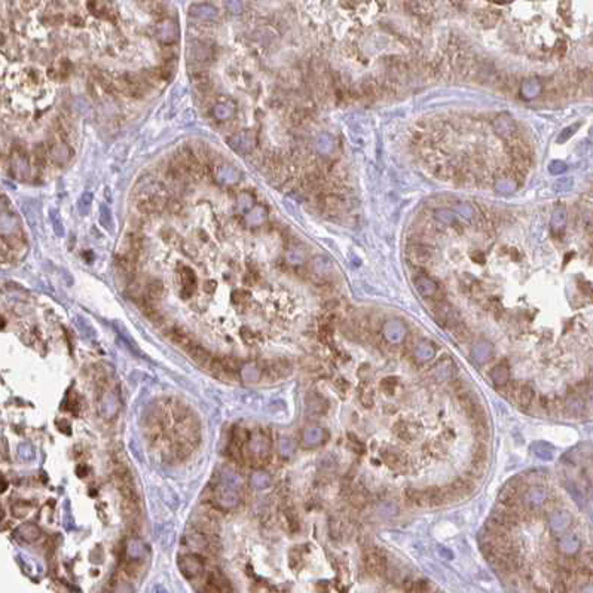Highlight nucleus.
<instances>
[{
  "mask_svg": "<svg viewBox=\"0 0 593 593\" xmlns=\"http://www.w3.org/2000/svg\"><path fill=\"white\" fill-rule=\"evenodd\" d=\"M208 369L211 373L223 381H235L238 378V367L235 362L229 357H214L208 364Z\"/></svg>",
  "mask_w": 593,
  "mask_h": 593,
  "instance_id": "nucleus-1",
  "label": "nucleus"
},
{
  "mask_svg": "<svg viewBox=\"0 0 593 593\" xmlns=\"http://www.w3.org/2000/svg\"><path fill=\"white\" fill-rule=\"evenodd\" d=\"M547 497H549V494H547V489L544 486L534 485L529 486L525 492L522 494L520 501L524 502V507L528 512H534V510H537L541 506L546 504Z\"/></svg>",
  "mask_w": 593,
  "mask_h": 593,
  "instance_id": "nucleus-2",
  "label": "nucleus"
},
{
  "mask_svg": "<svg viewBox=\"0 0 593 593\" xmlns=\"http://www.w3.org/2000/svg\"><path fill=\"white\" fill-rule=\"evenodd\" d=\"M382 335L387 342H390L392 345H399L405 340L407 335L406 324L399 318H390L382 326Z\"/></svg>",
  "mask_w": 593,
  "mask_h": 593,
  "instance_id": "nucleus-3",
  "label": "nucleus"
},
{
  "mask_svg": "<svg viewBox=\"0 0 593 593\" xmlns=\"http://www.w3.org/2000/svg\"><path fill=\"white\" fill-rule=\"evenodd\" d=\"M364 566L370 574L382 576L387 572V559L379 550L372 549V550H367L364 554Z\"/></svg>",
  "mask_w": 593,
  "mask_h": 593,
  "instance_id": "nucleus-4",
  "label": "nucleus"
},
{
  "mask_svg": "<svg viewBox=\"0 0 593 593\" xmlns=\"http://www.w3.org/2000/svg\"><path fill=\"white\" fill-rule=\"evenodd\" d=\"M520 483L517 480L507 482L498 494V501L504 507H516L520 501Z\"/></svg>",
  "mask_w": 593,
  "mask_h": 593,
  "instance_id": "nucleus-5",
  "label": "nucleus"
},
{
  "mask_svg": "<svg viewBox=\"0 0 593 593\" xmlns=\"http://www.w3.org/2000/svg\"><path fill=\"white\" fill-rule=\"evenodd\" d=\"M290 373V364L285 360H275V362H268L265 369H263V378L266 381L275 382L281 378L287 376Z\"/></svg>",
  "mask_w": 593,
  "mask_h": 593,
  "instance_id": "nucleus-6",
  "label": "nucleus"
},
{
  "mask_svg": "<svg viewBox=\"0 0 593 593\" xmlns=\"http://www.w3.org/2000/svg\"><path fill=\"white\" fill-rule=\"evenodd\" d=\"M492 354H494V347L489 340L486 339H480L477 340L474 345H473L472 352V360L476 364H486L491 358H492Z\"/></svg>",
  "mask_w": 593,
  "mask_h": 593,
  "instance_id": "nucleus-7",
  "label": "nucleus"
},
{
  "mask_svg": "<svg viewBox=\"0 0 593 593\" xmlns=\"http://www.w3.org/2000/svg\"><path fill=\"white\" fill-rule=\"evenodd\" d=\"M156 34H158L159 41L167 43V45H171L178 38V27L171 20H162L156 27Z\"/></svg>",
  "mask_w": 593,
  "mask_h": 593,
  "instance_id": "nucleus-8",
  "label": "nucleus"
},
{
  "mask_svg": "<svg viewBox=\"0 0 593 593\" xmlns=\"http://www.w3.org/2000/svg\"><path fill=\"white\" fill-rule=\"evenodd\" d=\"M137 208L143 214H156V213H161L162 210L165 208V200L162 196H158V195L148 196V198H143V200L138 201Z\"/></svg>",
  "mask_w": 593,
  "mask_h": 593,
  "instance_id": "nucleus-9",
  "label": "nucleus"
},
{
  "mask_svg": "<svg viewBox=\"0 0 593 593\" xmlns=\"http://www.w3.org/2000/svg\"><path fill=\"white\" fill-rule=\"evenodd\" d=\"M494 130L502 138H512L516 131V125L509 115H499L494 121Z\"/></svg>",
  "mask_w": 593,
  "mask_h": 593,
  "instance_id": "nucleus-10",
  "label": "nucleus"
},
{
  "mask_svg": "<svg viewBox=\"0 0 593 593\" xmlns=\"http://www.w3.org/2000/svg\"><path fill=\"white\" fill-rule=\"evenodd\" d=\"M415 287L422 297H434L439 290L437 283L427 275H418L415 278Z\"/></svg>",
  "mask_w": 593,
  "mask_h": 593,
  "instance_id": "nucleus-11",
  "label": "nucleus"
},
{
  "mask_svg": "<svg viewBox=\"0 0 593 593\" xmlns=\"http://www.w3.org/2000/svg\"><path fill=\"white\" fill-rule=\"evenodd\" d=\"M180 569L186 579H193L203 571V562L195 556H186L180 561Z\"/></svg>",
  "mask_w": 593,
  "mask_h": 593,
  "instance_id": "nucleus-12",
  "label": "nucleus"
},
{
  "mask_svg": "<svg viewBox=\"0 0 593 593\" xmlns=\"http://www.w3.org/2000/svg\"><path fill=\"white\" fill-rule=\"evenodd\" d=\"M571 524V516L565 510H554L549 516V526L553 532H564Z\"/></svg>",
  "mask_w": 593,
  "mask_h": 593,
  "instance_id": "nucleus-13",
  "label": "nucleus"
},
{
  "mask_svg": "<svg viewBox=\"0 0 593 593\" xmlns=\"http://www.w3.org/2000/svg\"><path fill=\"white\" fill-rule=\"evenodd\" d=\"M489 376H491L492 382H494L497 387H499V388H501V387H506V385L510 382V369H509V366H507L506 362H502V363H498L497 366H494V367L491 369Z\"/></svg>",
  "mask_w": 593,
  "mask_h": 593,
  "instance_id": "nucleus-14",
  "label": "nucleus"
},
{
  "mask_svg": "<svg viewBox=\"0 0 593 593\" xmlns=\"http://www.w3.org/2000/svg\"><path fill=\"white\" fill-rule=\"evenodd\" d=\"M186 352L190 355V358H192L193 362H196L200 366H204V367H208V364H210L211 358H213V355L205 350L203 345H200V344H196V342H193L188 350H186Z\"/></svg>",
  "mask_w": 593,
  "mask_h": 593,
  "instance_id": "nucleus-15",
  "label": "nucleus"
},
{
  "mask_svg": "<svg viewBox=\"0 0 593 593\" xmlns=\"http://www.w3.org/2000/svg\"><path fill=\"white\" fill-rule=\"evenodd\" d=\"M180 278H182V284H183V296L188 297L192 296L196 290V275L195 272L188 268V266H183L180 271Z\"/></svg>",
  "mask_w": 593,
  "mask_h": 593,
  "instance_id": "nucleus-16",
  "label": "nucleus"
},
{
  "mask_svg": "<svg viewBox=\"0 0 593 593\" xmlns=\"http://www.w3.org/2000/svg\"><path fill=\"white\" fill-rule=\"evenodd\" d=\"M189 15L193 16V18H198V20L211 21V20H217L219 12H217L216 8L211 6V5H193L189 9Z\"/></svg>",
  "mask_w": 593,
  "mask_h": 593,
  "instance_id": "nucleus-17",
  "label": "nucleus"
},
{
  "mask_svg": "<svg viewBox=\"0 0 593 593\" xmlns=\"http://www.w3.org/2000/svg\"><path fill=\"white\" fill-rule=\"evenodd\" d=\"M434 355H436V348L433 347V344L432 342H428V340H421L418 345H417L415 351H414V357H415V360L421 364L430 362Z\"/></svg>",
  "mask_w": 593,
  "mask_h": 593,
  "instance_id": "nucleus-18",
  "label": "nucleus"
},
{
  "mask_svg": "<svg viewBox=\"0 0 593 593\" xmlns=\"http://www.w3.org/2000/svg\"><path fill=\"white\" fill-rule=\"evenodd\" d=\"M409 259L417 263V265H424L427 262H430L432 259V250L427 247V245H422V244H417V245H412L409 248Z\"/></svg>",
  "mask_w": 593,
  "mask_h": 593,
  "instance_id": "nucleus-19",
  "label": "nucleus"
},
{
  "mask_svg": "<svg viewBox=\"0 0 593 593\" xmlns=\"http://www.w3.org/2000/svg\"><path fill=\"white\" fill-rule=\"evenodd\" d=\"M205 584H207L204 589L205 592H229L230 590L229 583L220 572H213Z\"/></svg>",
  "mask_w": 593,
  "mask_h": 593,
  "instance_id": "nucleus-20",
  "label": "nucleus"
},
{
  "mask_svg": "<svg viewBox=\"0 0 593 593\" xmlns=\"http://www.w3.org/2000/svg\"><path fill=\"white\" fill-rule=\"evenodd\" d=\"M451 488H452L454 492L458 495V498H462V497H469L473 491H474V483H473V480L470 477L462 476V477L455 479V480L452 482Z\"/></svg>",
  "mask_w": 593,
  "mask_h": 593,
  "instance_id": "nucleus-21",
  "label": "nucleus"
},
{
  "mask_svg": "<svg viewBox=\"0 0 593 593\" xmlns=\"http://www.w3.org/2000/svg\"><path fill=\"white\" fill-rule=\"evenodd\" d=\"M514 392H516V400H517V403L522 406V407L528 409L529 406L532 405L535 392H534V388H532L531 385H528V384L520 385V387H517V388L514 390Z\"/></svg>",
  "mask_w": 593,
  "mask_h": 593,
  "instance_id": "nucleus-22",
  "label": "nucleus"
},
{
  "mask_svg": "<svg viewBox=\"0 0 593 593\" xmlns=\"http://www.w3.org/2000/svg\"><path fill=\"white\" fill-rule=\"evenodd\" d=\"M565 409L568 410V414L574 415V417H581L586 410V406H584V400L581 399L580 394H571L565 402Z\"/></svg>",
  "mask_w": 593,
  "mask_h": 593,
  "instance_id": "nucleus-23",
  "label": "nucleus"
},
{
  "mask_svg": "<svg viewBox=\"0 0 593 593\" xmlns=\"http://www.w3.org/2000/svg\"><path fill=\"white\" fill-rule=\"evenodd\" d=\"M170 336H171V340L174 342L175 345L182 347L183 350H188L189 347L195 342L188 332H185V330L180 329V327H174V329L170 332Z\"/></svg>",
  "mask_w": 593,
  "mask_h": 593,
  "instance_id": "nucleus-24",
  "label": "nucleus"
},
{
  "mask_svg": "<svg viewBox=\"0 0 593 593\" xmlns=\"http://www.w3.org/2000/svg\"><path fill=\"white\" fill-rule=\"evenodd\" d=\"M531 451H532V454L537 458L543 459V461H550V459H553V455H554L553 446L549 445L547 442H535V443H532Z\"/></svg>",
  "mask_w": 593,
  "mask_h": 593,
  "instance_id": "nucleus-25",
  "label": "nucleus"
},
{
  "mask_svg": "<svg viewBox=\"0 0 593 593\" xmlns=\"http://www.w3.org/2000/svg\"><path fill=\"white\" fill-rule=\"evenodd\" d=\"M394 433L403 440H414L417 437V428L406 421H397L394 424Z\"/></svg>",
  "mask_w": 593,
  "mask_h": 593,
  "instance_id": "nucleus-26",
  "label": "nucleus"
},
{
  "mask_svg": "<svg viewBox=\"0 0 593 593\" xmlns=\"http://www.w3.org/2000/svg\"><path fill=\"white\" fill-rule=\"evenodd\" d=\"M580 549V540L572 535V534H568L564 535L561 541H559V550L564 553V554H574V553L579 552Z\"/></svg>",
  "mask_w": 593,
  "mask_h": 593,
  "instance_id": "nucleus-27",
  "label": "nucleus"
},
{
  "mask_svg": "<svg viewBox=\"0 0 593 593\" xmlns=\"http://www.w3.org/2000/svg\"><path fill=\"white\" fill-rule=\"evenodd\" d=\"M434 375L439 381H446V379H451L454 375V364L449 358H446L443 362L437 364L434 367Z\"/></svg>",
  "mask_w": 593,
  "mask_h": 593,
  "instance_id": "nucleus-28",
  "label": "nucleus"
},
{
  "mask_svg": "<svg viewBox=\"0 0 593 593\" xmlns=\"http://www.w3.org/2000/svg\"><path fill=\"white\" fill-rule=\"evenodd\" d=\"M358 399H360V403L364 407H372L373 406V402H375L373 390H372V387L367 382H362L360 384V387H358Z\"/></svg>",
  "mask_w": 593,
  "mask_h": 593,
  "instance_id": "nucleus-29",
  "label": "nucleus"
},
{
  "mask_svg": "<svg viewBox=\"0 0 593 593\" xmlns=\"http://www.w3.org/2000/svg\"><path fill=\"white\" fill-rule=\"evenodd\" d=\"M323 439V430L320 427H308L303 434V440L307 446H317Z\"/></svg>",
  "mask_w": 593,
  "mask_h": 593,
  "instance_id": "nucleus-30",
  "label": "nucleus"
},
{
  "mask_svg": "<svg viewBox=\"0 0 593 593\" xmlns=\"http://www.w3.org/2000/svg\"><path fill=\"white\" fill-rule=\"evenodd\" d=\"M162 293H164V285H162L161 281H152V283L148 285V289H146L145 300L155 303L156 300L161 299Z\"/></svg>",
  "mask_w": 593,
  "mask_h": 593,
  "instance_id": "nucleus-31",
  "label": "nucleus"
},
{
  "mask_svg": "<svg viewBox=\"0 0 593 593\" xmlns=\"http://www.w3.org/2000/svg\"><path fill=\"white\" fill-rule=\"evenodd\" d=\"M541 91V85L537 79H528V81L522 85V94L525 95L526 98H534L537 97Z\"/></svg>",
  "mask_w": 593,
  "mask_h": 593,
  "instance_id": "nucleus-32",
  "label": "nucleus"
},
{
  "mask_svg": "<svg viewBox=\"0 0 593 593\" xmlns=\"http://www.w3.org/2000/svg\"><path fill=\"white\" fill-rule=\"evenodd\" d=\"M20 531H21V537H23V540H26V541H33V540H36L39 535H41V531H39V528L34 525H31V524H27V525L21 526L20 528Z\"/></svg>",
  "mask_w": 593,
  "mask_h": 593,
  "instance_id": "nucleus-33",
  "label": "nucleus"
},
{
  "mask_svg": "<svg viewBox=\"0 0 593 593\" xmlns=\"http://www.w3.org/2000/svg\"><path fill=\"white\" fill-rule=\"evenodd\" d=\"M452 332H454V336L457 337L459 342H465V340L470 339V330L467 329L465 324L461 323V321L452 327Z\"/></svg>",
  "mask_w": 593,
  "mask_h": 593,
  "instance_id": "nucleus-34",
  "label": "nucleus"
},
{
  "mask_svg": "<svg viewBox=\"0 0 593 593\" xmlns=\"http://www.w3.org/2000/svg\"><path fill=\"white\" fill-rule=\"evenodd\" d=\"M565 220H566V214H565V210H564V207H561V208H556V210H554V213H553V217H552L553 229H561V228L565 225Z\"/></svg>",
  "mask_w": 593,
  "mask_h": 593,
  "instance_id": "nucleus-35",
  "label": "nucleus"
},
{
  "mask_svg": "<svg viewBox=\"0 0 593 593\" xmlns=\"http://www.w3.org/2000/svg\"><path fill=\"white\" fill-rule=\"evenodd\" d=\"M379 513H381L382 516L391 517V516H396V514L399 513V507H397V504H396V502H392V501H387V502L381 504V507H379Z\"/></svg>",
  "mask_w": 593,
  "mask_h": 593,
  "instance_id": "nucleus-36",
  "label": "nucleus"
},
{
  "mask_svg": "<svg viewBox=\"0 0 593 593\" xmlns=\"http://www.w3.org/2000/svg\"><path fill=\"white\" fill-rule=\"evenodd\" d=\"M454 210L458 213L459 216L464 217V219H472L474 214V210L472 208V205L465 203H457L454 205Z\"/></svg>",
  "mask_w": 593,
  "mask_h": 593,
  "instance_id": "nucleus-37",
  "label": "nucleus"
},
{
  "mask_svg": "<svg viewBox=\"0 0 593 593\" xmlns=\"http://www.w3.org/2000/svg\"><path fill=\"white\" fill-rule=\"evenodd\" d=\"M382 459H384L390 467H399V465L402 464L400 455L396 454V452H392V451H385L384 455H382Z\"/></svg>",
  "mask_w": 593,
  "mask_h": 593,
  "instance_id": "nucleus-38",
  "label": "nucleus"
},
{
  "mask_svg": "<svg viewBox=\"0 0 593 593\" xmlns=\"http://www.w3.org/2000/svg\"><path fill=\"white\" fill-rule=\"evenodd\" d=\"M351 502H352L355 507L362 509V507L366 506V502H367V497L364 495L362 489H355V491L352 492V495H351Z\"/></svg>",
  "mask_w": 593,
  "mask_h": 593,
  "instance_id": "nucleus-39",
  "label": "nucleus"
},
{
  "mask_svg": "<svg viewBox=\"0 0 593 593\" xmlns=\"http://www.w3.org/2000/svg\"><path fill=\"white\" fill-rule=\"evenodd\" d=\"M434 216H436V219H437L439 222H443V223H455V217H454V213H452L451 210H446V208H443V210H437Z\"/></svg>",
  "mask_w": 593,
  "mask_h": 593,
  "instance_id": "nucleus-40",
  "label": "nucleus"
},
{
  "mask_svg": "<svg viewBox=\"0 0 593 593\" xmlns=\"http://www.w3.org/2000/svg\"><path fill=\"white\" fill-rule=\"evenodd\" d=\"M396 385H397V379L396 378H385L382 382H381V388H382V391L385 392V394H392L394 392V390H396Z\"/></svg>",
  "mask_w": 593,
  "mask_h": 593,
  "instance_id": "nucleus-41",
  "label": "nucleus"
},
{
  "mask_svg": "<svg viewBox=\"0 0 593 593\" xmlns=\"http://www.w3.org/2000/svg\"><path fill=\"white\" fill-rule=\"evenodd\" d=\"M497 189H498L499 192L509 193V192L514 190V182H513V180H510V178H502L501 182H498V183H497Z\"/></svg>",
  "mask_w": 593,
  "mask_h": 593,
  "instance_id": "nucleus-42",
  "label": "nucleus"
},
{
  "mask_svg": "<svg viewBox=\"0 0 593 593\" xmlns=\"http://www.w3.org/2000/svg\"><path fill=\"white\" fill-rule=\"evenodd\" d=\"M428 590H430V584H428V581H425V580L414 581L412 592H428Z\"/></svg>",
  "mask_w": 593,
  "mask_h": 593,
  "instance_id": "nucleus-43",
  "label": "nucleus"
},
{
  "mask_svg": "<svg viewBox=\"0 0 593 593\" xmlns=\"http://www.w3.org/2000/svg\"><path fill=\"white\" fill-rule=\"evenodd\" d=\"M577 128H579V125H571V127H568L566 130H564V131L559 134V140H558V141H559V143H561V141H566L571 135L576 133Z\"/></svg>",
  "mask_w": 593,
  "mask_h": 593,
  "instance_id": "nucleus-44",
  "label": "nucleus"
},
{
  "mask_svg": "<svg viewBox=\"0 0 593 593\" xmlns=\"http://www.w3.org/2000/svg\"><path fill=\"white\" fill-rule=\"evenodd\" d=\"M565 165L562 164V162L559 161H553L550 165H549V171L552 173V174H561V173H564L565 171Z\"/></svg>",
  "mask_w": 593,
  "mask_h": 593,
  "instance_id": "nucleus-45",
  "label": "nucleus"
},
{
  "mask_svg": "<svg viewBox=\"0 0 593 593\" xmlns=\"http://www.w3.org/2000/svg\"><path fill=\"white\" fill-rule=\"evenodd\" d=\"M226 5H228V9H229L230 12H233V14H240L243 11V5H241L240 0H228Z\"/></svg>",
  "mask_w": 593,
  "mask_h": 593,
  "instance_id": "nucleus-46",
  "label": "nucleus"
},
{
  "mask_svg": "<svg viewBox=\"0 0 593 593\" xmlns=\"http://www.w3.org/2000/svg\"><path fill=\"white\" fill-rule=\"evenodd\" d=\"M439 554H440L443 559H446V561H451V559H454V553L451 552L447 547H445V546H440V547H439Z\"/></svg>",
  "mask_w": 593,
  "mask_h": 593,
  "instance_id": "nucleus-47",
  "label": "nucleus"
},
{
  "mask_svg": "<svg viewBox=\"0 0 593 593\" xmlns=\"http://www.w3.org/2000/svg\"><path fill=\"white\" fill-rule=\"evenodd\" d=\"M247 297H248V293H247V292H243V290H238V292L233 293V300H235V302H243V300H245Z\"/></svg>",
  "mask_w": 593,
  "mask_h": 593,
  "instance_id": "nucleus-48",
  "label": "nucleus"
},
{
  "mask_svg": "<svg viewBox=\"0 0 593 593\" xmlns=\"http://www.w3.org/2000/svg\"><path fill=\"white\" fill-rule=\"evenodd\" d=\"M38 5H39V0H23V6H24V9H27V11L33 9V8H36Z\"/></svg>",
  "mask_w": 593,
  "mask_h": 593,
  "instance_id": "nucleus-49",
  "label": "nucleus"
},
{
  "mask_svg": "<svg viewBox=\"0 0 593 593\" xmlns=\"http://www.w3.org/2000/svg\"><path fill=\"white\" fill-rule=\"evenodd\" d=\"M587 403L593 406V388L587 390Z\"/></svg>",
  "mask_w": 593,
  "mask_h": 593,
  "instance_id": "nucleus-50",
  "label": "nucleus"
}]
</instances>
